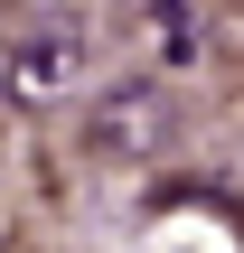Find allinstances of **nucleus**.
<instances>
[{"instance_id":"nucleus-1","label":"nucleus","mask_w":244,"mask_h":253,"mask_svg":"<svg viewBox=\"0 0 244 253\" xmlns=\"http://www.w3.org/2000/svg\"><path fill=\"white\" fill-rule=\"evenodd\" d=\"M9 103L19 113H56L75 84H85V28L66 19V9H47V19H28L19 28V47H9Z\"/></svg>"},{"instance_id":"nucleus-2","label":"nucleus","mask_w":244,"mask_h":253,"mask_svg":"<svg viewBox=\"0 0 244 253\" xmlns=\"http://www.w3.org/2000/svg\"><path fill=\"white\" fill-rule=\"evenodd\" d=\"M85 141H94V160H122V169H141V160H160L169 141H179V113H169V94L141 75V84H103L94 94V122H85Z\"/></svg>"},{"instance_id":"nucleus-3","label":"nucleus","mask_w":244,"mask_h":253,"mask_svg":"<svg viewBox=\"0 0 244 253\" xmlns=\"http://www.w3.org/2000/svg\"><path fill=\"white\" fill-rule=\"evenodd\" d=\"M141 38H150V66H197V47H207V28H197V9L188 0H150L141 9Z\"/></svg>"}]
</instances>
